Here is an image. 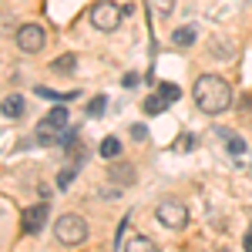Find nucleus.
<instances>
[{
    "label": "nucleus",
    "instance_id": "b1692460",
    "mask_svg": "<svg viewBox=\"0 0 252 252\" xmlns=\"http://www.w3.org/2000/svg\"><path fill=\"white\" fill-rule=\"evenodd\" d=\"M246 252H252V229H249V235H246Z\"/></svg>",
    "mask_w": 252,
    "mask_h": 252
},
{
    "label": "nucleus",
    "instance_id": "412c9836",
    "mask_svg": "<svg viewBox=\"0 0 252 252\" xmlns=\"http://www.w3.org/2000/svg\"><path fill=\"white\" fill-rule=\"evenodd\" d=\"M192 145H195L192 135H182V138H178V152H192Z\"/></svg>",
    "mask_w": 252,
    "mask_h": 252
},
{
    "label": "nucleus",
    "instance_id": "6e6552de",
    "mask_svg": "<svg viewBox=\"0 0 252 252\" xmlns=\"http://www.w3.org/2000/svg\"><path fill=\"white\" fill-rule=\"evenodd\" d=\"M135 165H128V161H121V165H111V182H115V185H121V189H125V185H135Z\"/></svg>",
    "mask_w": 252,
    "mask_h": 252
},
{
    "label": "nucleus",
    "instance_id": "f3484780",
    "mask_svg": "<svg viewBox=\"0 0 252 252\" xmlns=\"http://www.w3.org/2000/svg\"><path fill=\"white\" fill-rule=\"evenodd\" d=\"M40 97H47V101H71L74 91H51V88H37Z\"/></svg>",
    "mask_w": 252,
    "mask_h": 252
},
{
    "label": "nucleus",
    "instance_id": "1a4fd4ad",
    "mask_svg": "<svg viewBox=\"0 0 252 252\" xmlns=\"http://www.w3.org/2000/svg\"><path fill=\"white\" fill-rule=\"evenodd\" d=\"M195 37H198V31H195L192 24H185V27H178V31L172 34V44L175 47H192Z\"/></svg>",
    "mask_w": 252,
    "mask_h": 252
},
{
    "label": "nucleus",
    "instance_id": "423d86ee",
    "mask_svg": "<svg viewBox=\"0 0 252 252\" xmlns=\"http://www.w3.org/2000/svg\"><path fill=\"white\" fill-rule=\"evenodd\" d=\"M91 24H94L97 31H115L118 24H121V17H125V10L121 7H115L111 0H97L94 7H91Z\"/></svg>",
    "mask_w": 252,
    "mask_h": 252
},
{
    "label": "nucleus",
    "instance_id": "9d476101",
    "mask_svg": "<svg viewBox=\"0 0 252 252\" xmlns=\"http://www.w3.org/2000/svg\"><path fill=\"white\" fill-rule=\"evenodd\" d=\"M125 252H158V246L148 235H131V239L125 242Z\"/></svg>",
    "mask_w": 252,
    "mask_h": 252
},
{
    "label": "nucleus",
    "instance_id": "0eeeda50",
    "mask_svg": "<svg viewBox=\"0 0 252 252\" xmlns=\"http://www.w3.org/2000/svg\"><path fill=\"white\" fill-rule=\"evenodd\" d=\"M44 219H47V202H34V205H27L24 215H20V229L27 235H37L40 225H44Z\"/></svg>",
    "mask_w": 252,
    "mask_h": 252
},
{
    "label": "nucleus",
    "instance_id": "5701e85b",
    "mask_svg": "<svg viewBox=\"0 0 252 252\" xmlns=\"http://www.w3.org/2000/svg\"><path fill=\"white\" fill-rule=\"evenodd\" d=\"M138 84V74H125V88H135Z\"/></svg>",
    "mask_w": 252,
    "mask_h": 252
},
{
    "label": "nucleus",
    "instance_id": "393cba45",
    "mask_svg": "<svg viewBox=\"0 0 252 252\" xmlns=\"http://www.w3.org/2000/svg\"><path fill=\"white\" fill-rule=\"evenodd\" d=\"M215 252H232V249H215Z\"/></svg>",
    "mask_w": 252,
    "mask_h": 252
},
{
    "label": "nucleus",
    "instance_id": "f257e3e1",
    "mask_svg": "<svg viewBox=\"0 0 252 252\" xmlns=\"http://www.w3.org/2000/svg\"><path fill=\"white\" fill-rule=\"evenodd\" d=\"M195 104L205 111V115H222L229 104H232V84L225 78H219V74H202V78H195Z\"/></svg>",
    "mask_w": 252,
    "mask_h": 252
},
{
    "label": "nucleus",
    "instance_id": "7ed1b4c3",
    "mask_svg": "<svg viewBox=\"0 0 252 252\" xmlns=\"http://www.w3.org/2000/svg\"><path fill=\"white\" fill-rule=\"evenodd\" d=\"M67 118H71V111H67L64 104H54L47 115L40 118V125H37V141L40 145H51V141H58V138L67 135Z\"/></svg>",
    "mask_w": 252,
    "mask_h": 252
},
{
    "label": "nucleus",
    "instance_id": "4468645a",
    "mask_svg": "<svg viewBox=\"0 0 252 252\" xmlns=\"http://www.w3.org/2000/svg\"><path fill=\"white\" fill-rule=\"evenodd\" d=\"M145 7H148L155 17H168L175 10V0H145Z\"/></svg>",
    "mask_w": 252,
    "mask_h": 252
},
{
    "label": "nucleus",
    "instance_id": "6ab92c4d",
    "mask_svg": "<svg viewBox=\"0 0 252 252\" xmlns=\"http://www.w3.org/2000/svg\"><path fill=\"white\" fill-rule=\"evenodd\" d=\"M74 175H78V168H74V165H67V168L58 175V189H67V185L74 182Z\"/></svg>",
    "mask_w": 252,
    "mask_h": 252
},
{
    "label": "nucleus",
    "instance_id": "aec40b11",
    "mask_svg": "<svg viewBox=\"0 0 252 252\" xmlns=\"http://www.w3.org/2000/svg\"><path fill=\"white\" fill-rule=\"evenodd\" d=\"M104 104H108V97H94V101H88V115L97 118L101 111H104Z\"/></svg>",
    "mask_w": 252,
    "mask_h": 252
},
{
    "label": "nucleus",
    "instance_id": "dca6fc26",
    "mask_svg": "<svg viewBox=\"0 0 252 252\" xmlns=\"http://www.w3.org/2000/svg\"><path fill=\"white\" fill-rule=\"evenodd\" d=\"M222 138H225V148H229L232 155H242V152H246V141H242L239 135H232V131H222Z\"/></svg>",
    "mask_w": 252,
    "mask_h": 252
},
{
    "label": "nucleus",
    "instance_id": "9b49d317",
    "mask_svg": "<svg viewBox=\"0 0 252 252\" xmlns=\"http://www.w3.org/2000/svg\"><path fill=\"white\" fill-rule=\"evenodd\" d=\"M20 115H24V97L7 94L3 97V118H20Z\"/></svg>",
    "mask_w": 252,
    "mask_h": 252
},
{
    "label": "nucleus",
    "instance_id": "f03ea898",
    "mask_svg": "<svg viewBox=\"0 0 252 252\" xmlns=\"http://www.w3.org/2000/svg\"><path fill=\"white\" fill-rule=\"evenodd\" d=\"M88 232H91V229H88V222H84L78 212H64L58 222H54V239H58L61 246H81V242L88 239Z\"/></svg>",
    "mask_w": 252,
    "mask_h": 252
},
{
    "label": "nucleus",
    "instance_id": "2eb2a0df",
    "mask_svg": "<svg viewBox=\"0 0 252 252\" xmlns=\"http://www.w3.org/2000/svg\"><path fill=\"white\" fill-rule=\"evenodd\" d=\"M158 94L172 104V101H178V97H182V88H178V84H172V81H161V84H158Z\"/></svg>",
    "mask_w": 252,
    "mask_h": 252
},
{
    "label": "nucleus",
    "instance_id": "39448f33",
    "mask_svg": "<svg viewBox=\"0 0 252 252\" xmlns=\"http://www.w3.org/2000/svg\"><path fill=\"white\" fill-rule=\"evenodd\" d=\"M14 40H17V47L24 54H40L44 44H47V31H44L40 24H20Z\"/></svg>",
    "mask_w": 252,
    "mask_h": 252
},
{
    "label": "nucleus",
    "instance_id": "4be33fe9",
    "mask_svg": "<svg viewBox=\"0 0 252 252\" xmlns=\"http://www.w3.org/2000/svg\"><path fill=\"white\" fill-rule=\"evenodd\" d=\"M131 138H135V141H145V138H148V128H145V125H135V128H131Z\"/></svg>",
    "mask_w": 252,
    "mask_h": 252
},
{
    "label": "nucleus",
    "instance_id": "a211bd4d",
    "mask_svg": "<svg viewBox=\"0 0 252 252\" xmlns=\"http://www.w3.org/2000/svg\"><path fill=\"white\" fill-rule=\"evenodd\" d=\"M54 71H58V74L74 71V54H64V58H58V61H54Z\"/></svg>",
    "mask_w": 252,
    "mask_h": 252
},
{
    "label": "nucleus",
    "instance_id": "20e7f679",
    "mask_svg": "<svg viewBox=\"0 0 252 252\" xmlns=\"http://www.w3.org/2000/svg\"><path fill=\"white\" fill-rule=\"evenodd\" d=\"M155 219L165 225V229H185L189 225V209H185V202H178V198H161L155 209Z\"/></svg>",
    "mask_w": 252,
    "mask_h": 252
},
{
    "label": "nucleus",
    "instance_id": "f8f14e48",
    "mask_svg": "<svg viewBox=\"0 0 252 252\" xmlns=\"http://www.w3.org/2000/svg\"><path fill=\"white\" fill-rule=\"evenodd\" d=\"M97 152H101V158H118V155H121V138L108 135L101 145H97Z\"/></svg>",
    "mask_w": 252,
    "mask_h": 252
},
{
    "label": "nucleus",
    "instance_id": "ddd939ff",
    "mask_svg": "<svg viewBox=\"0 0 252 252\" xmlns=\"http://www.w3.org/2000/svg\"><path fill=\"white\" fill-rule=\"evenodd\" d=\"M165 108H168V101H165L161 94H148V97H145V104H141L145 115H161Z\"/></svg>",
    "mask_w": 252,
    "mask_h": 252
}]
</instances>
